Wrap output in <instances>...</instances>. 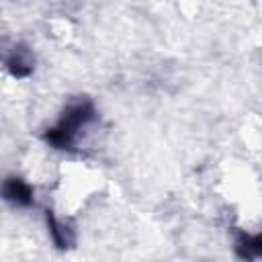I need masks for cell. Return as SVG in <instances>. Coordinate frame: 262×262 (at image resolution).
<instances>
[{"label": "cell", "instance_id": "cell-4", "mask_svg": "<svg viewBox=\"0 0 262 262\" xmlns=\"http://www.w3.org/2000/svg\"><path fill=\"white\" fill-rule=\"evenodd\" d=\"M47 227H49V233H51V239L57 248H68L72 244V235H70V229L57 221L51 213H47Z\"/></svg>", "mask_w": 262, "mask_h": 262}, {"label": "cell", "instance_id": "cell-3", "mask_svg": "<svg viewBox=\"0 0 262 262\" xmlns=\"http://www.w3.org/2000/svg\"><path fill=\"white\" fill-rule=\"evenodd\" d=\"M6 68L14 78H25L33 72V55L27 47H14L6 57Z\"/></svg>", "mask_w": 262, "mask_h": 262}, {"label": "cell", "instance_id": "cell-1", "mask_svg": "<svg viewBox=\"0 0 262 262\" xmlns=\"http://www.w3.org/2000/svg\"><path fill=\"white\" fill-rule=\"evenodd\" d=\"M94 119V106L90 100H78L72 102L63 115L59 117V121L47 129L45 133V141L51 147L57 149H70L78 137V131H82L90 121Z\"/></svg>", "mask_w": 262, "mask_h": 262}, {"label": "cell", "instance_id": "cell-5", "mask_svg": "<svg viewBox=\"0 0 262 262\" xmlns=\"http://www.w3.org/2000/svg\"><path fill=\"white\" fill-rule=\"evenodd\" d=\"M237 252L242 258H262V233L244 235L237 242Z\"/></svg>", "mask_w": 262, "mask_h": 262}, {"label": "cell", "instance_id": "cell-2", "mask_svg": "<svg viewBox=\"0 0 262 262\" xmlns=\"http://www.w3.org/2000/svg\"><path fill=\"white\" fill-rule=\"evenodd\" d=\"M2 192H4V199L8 203H12L14 207H29L33 203V188L23 178H16V176L6 178Z\"/></svg>", "mask_w": 262, "mask_h": 262}]
</instances>
